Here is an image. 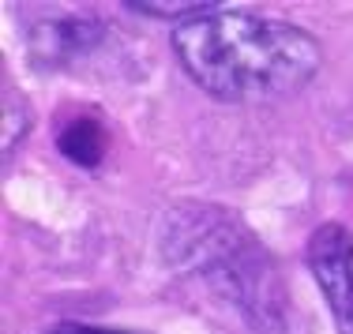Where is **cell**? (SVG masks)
<instances>
[{
  "label": "cell",
  "instance_id": "277c9868",
  "mask_svg": "<svg viewBox=\"0 0 353 334\" xmlns=\"http://www.w3.org/2000/svg\"><path fill=\"white\" fill-rule=\"evenodd\" d=\"M102 38V27L98 23H46L38 27V34L30 38V56H38L46 68H61V64H72L75 56L90 53Z\"/></svg>",
  "mask_w": 353,
  "mask_h": 334
},
{
  "label": "cell",
  "instance_id": "3957f363",
  "mask_svg": "<svg viewBox=\"0 0 353 334\" xmlns=\"http://www.w3.org/2000/svg\"><path fill=\"white\" fill-rule=\"evenodd\" d=\"M305 263L323 297L339 334H353V233L339 222H323L308 237Z\"/></svg>",
  "mask_w": 353,
  "mask_h": 334
},
{
  "label": "cell",
  "instance_id": "52a82bcc",
  "mask_svg": "<svg viewBox=\"0 0 353 334\" xmlns=\"http://www.w3.org/2000/svg\"><path fill=\"white\" fill-rule=\"evenodd\" d=\"M49 334H136V331H113V327H90V323H75V320H68V323H57Z\"/></svg>",
  "mask_w": 353,
  "mask_h": 334
},
{
  "label": "cell",
  "instance_id": "7a4b0ae2",
  "mask_svg": "<svg viewBox=\"0 0 353 334\" xmlns=\"http://www.w3.org/2000/svg\"><path fill=\"white\" fill-rule=\"evenodd\" d=\"M173 53L203 94L233 105L297 94L323 61L308 30L237 8H211L176 23Z\"/></svg>",
  "mask_w": 353,
  "mask_h": 334
},
{
  "label": "cell",
  "instance_id": "8992f818",
  "mask_svg": "<svg viewBox=\"0 0 353 334\" xmlns=\"http://www.w3.org/2000/svg\"><path fill=\"white\" fill-rule=\"evenodd\" d=\"M214 4H203V0H184V4H143V0H132L128 12H143V15H181L184 19H192V15H203L211 12Z\"/></svg>",
  "mask_w": 353,
  "mask_h": 334
},
{
  "label": "cell",
  "instance_id": "5b68a950",
  "mask_svg": "<svg viewBox=\"0 0 353 334\" xmlns=\"http://www.w3.org/2000/svg\"><path fill=\"white\" fill-rule=\"evenodd\" d=\"M57 147H61V154L68 158V162L83 165V169H98L105 150H109V132L94 113H75L61 124Z\"/></svg>",
  "mask_w": 353,
  "mask_h": 334
},
{
  "label": "cell",
  "instance_id": "6da1fadb",
  "mask_svg": "<svg viewBox=\"0 0 353 334\" xmlns=\"http://www.w3.org/2000/svg\"><path fill=\"white\" fill-rule=\"evenodd\" d=\"M158 248L203 304L252 334H285L290 297L282 271L241 214L214 203H176L162 214Z\"/></svg>",
  "mask_w": 353,
  "mask_h": 334
}]
</instances>
